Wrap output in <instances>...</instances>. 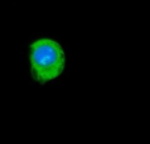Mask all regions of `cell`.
Here are the masks:
<instances>
[{"mask_svg":"<svg viewBox=\"0 0 150 144\" xmlns=\"http://www.w3.org/2000/svg\"><path fill=\"white\" fill-rule=\"evenodd\" d=\"M29 62L33 78L46 83L58 78L65 70L66 54L62 45L52 38H40L30 44Z\"/></svg>","mask_w":150,"mask_h":144,"instance_id":"cell-1","label":"cell"}]
</instances>
